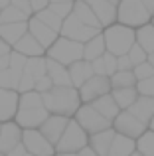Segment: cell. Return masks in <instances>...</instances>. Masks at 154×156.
Segmentation results:
<instances>
[{"mask_svg": "<svg viewBox=\"0 0 154 156\" xmlns=\"http://www.w3.org/2000/svg\"><path fill=\"white\" fill-rule=\"evenodd\" d=\"M42 101H44V107L51 115H63V117H69V119L83 105L81 103V97H79V91L73 85H67V87L54 85L50 91L42 93Z\"/></svg>", "mask_w": 154, "mask_h": 156, "instance_id": "obj_1", "label": "cell"}, {"mask_svg": "<svg viewBox=\"0 0 154 156\" xmlns=\"http://www.w3.org/2000/svg\"><path fill=\"white\" fill-rule=\"evenodd\" d=\"M103 38H105L107 51L119 57V55L128 53V50L136 44V30L124 26V24L115 22L111 26L103 28Z\"/></svg>", "mask_w": 154, "mask_h": 156, "instance_id": "obj_2", "label": "cell"}, {"mask_svg": "<svg viewBox=\"0 0 154 156\" xmlns=\"http://www.w3.org/2000/svg\"><path fill=\"white\" fill-rule=\"evenodd\" d=\"M152 12L142 4V0H121L117 4V22L128 28H140L150 24Z\"/></svg>", "mask_w": 154, "mask_h": 156, "instance_id": "obj_3", "label": "cell"}, {"mask_svg": "<svg viewBox=\"0 0 154 156\" xmlns=\"http://www.w3.org/2000/svg\"><path fill=\"white\" fill-rule=\"evenodd\" d=\"M46 57H50V59L69 67L71 63L83 59V44L59 36V38L46 50Z\"/></svg>", "mask_w": 154, "mask_h": 156, "instance_id": "obj_4", "label": "cell"}, {"mask_svg": "<svg viewBox=\"0 0 154 156\" xmlns=\"http://www.w3.org/2000/svg\"><path fill=\"white\" fill-rule=\"evenodd\" d=\"M89 144V134L83 130V126L75 121L73 117L69 119V125L63 130L61 138L55 144V152H79L81 148Z\"/></svg>", "mask_w": 154, "mask_h": 156, "instance_id": "obj_5", "label": "cell"}, {"mask_svg": "<svg viewBox=\"0 0 154 156\" xmlns=\"http://www.w3.org/2000/svg\"><path fill=\"white\" fill-rule=\"evenodd\" d=\"M73 119L83 126V130L87 134H95V133H101L105 129H111L113 122L109 119H105L99 111L95 109L91 103H83L77 109V113L73 115Z\"/></svg>", "mask_w": 154, "mask_h": 156, "instance_id": "obj_6", "label": "cell"}, {"mask_svg": "<svg viewBox=\"0 0 154 156\" xmlns=\"http://www.w3.org/2000/svg\"><path fill=\"white\" fill-rule=\"evenodd\" d=\"M113 129H115L117 134H124V136L136 140V138L148 129V125L142 122L140 119H136L131 111H121V113L113 119Z\"/></svg>", "mask_w": 154, "mask_h": 156, "instance_id": "obj_7", "label": "cell"}, {"mask_svg": "<svg viewBox=\"0 0 154 156\" xmlns=\"http://www.w3.org/2000/svg\"><path fill=\"white\" fill-rule=\"evenodd\" d=\"M22 144L34 156H55V146L42 134L40 129H26L22 134Z\"/></svg>", "mask_w": 154, "mask_h": 156, "instance_id": "obj_8", "label": "cell"}, {"mask_svg": "<svg viewBox=\"0 0 154 156\" xmlns=\"http://www.w3.org/2000/svg\"><path fill=\"white\" fill-rule=\"evenodd\" d=\"M111 79L107 75H93L91 79H87L83 85H81L77 91H79L81 103H93L95 99L111 93Z\"/></svg>", "mask_w": 154, "mask_h": 156, "instance_id": "obj_9", "label": "cell"}, {"mask_svg": "<svg viewBox=\"0 0 154 156\" xmlns=\"http://www.w3.org/2000/svg\"><path fill=\"white\" fill-rule=\"evenodd\" d=\"M99 32H103V30H95V28H91V26H85L83 22H79V20L71 14V16H67V18L63 20V26H61V30H59V36L75 40V42H79V44H85L87 40H91L93 36L99 34Z\"/></svg>", "mask_w": 154, "mask_h": 156, "instance_id": "obj_10", "label": "cell"}, {"mask_svg": "<svg viewBox=\"0 0 154 156\" xmlns=\"http://www.w3.org/2000/svg\"><path fill=\"white\" fill-rule=\"evenodd\" d=\"M50 111L46 109L44 105H38V107H18V113H16L14 121L22 126L24 130L26 129H40L42 122L47 119Z\"/></svg>", "mask_w": 154, "mask_h": 156, "instance_id": "obj_11", "label": "cell"}, {"mask_svg": "<svg viewBox=\"0 0 154 156\" xmlns=\"http://www.w3.org/2000/svg\"><path fill=\"white\" fill-rule=\"evenodd\" d=\"M22 134H24V129L16 121L2 122V129H0V152L8 154L12 148L22 144Z\"/></svg>", "mask_w": 154, "mask_h": 156, "instance_id": "obj_12", "label": "cell"}, {"mask_svg": "<svg viewBox=\"0 0 154 156\" xmlns=\"http://www.w3.org/2000/svg\"><path fill=\"white\" fill-rule=\"evenodd\" d=\"M67 125H69V117H63V115H47V119L42 122V126H40V130H42V134L47 138V140L51 142V144H58V140L61 138L63 130L67 129Z\"/></svg>", "mask_w": 154, "mask_h": 156, "instance_id": "obj_13", "label": "cell"}, {"mask_svg": "<svg viewBox=\"0 0 154 156\" xmlns=\"http://www.w3.org/2000/svg\"><path fill=\"white\" fill-rule=\"evenodd\" d=\"M20 105V93L16 89H2L0 87V122L14 121Z\"/></svg>", "mask_w": 154, "mask_h": 156, "instance_id": "obj_14", "label": "cell"}, {"mask_svg": "<svg viewBox=\"0 0 154 156\" xmlns=\"http://www.w3.org/2000/svg\"><path fill=\"white\" fill-rule=\"evenodd\" d=\"M28 32H30V34L34 36V38L38 40V42L42 44V46L46 48V50H47V48H50L51 44L55 42V40L59 38L58 32H54L50 26H46V24H44L42 20H38L34 14H32L30 18H28Z\"/></svg>", "mask_w": 154, "mask_h": 156, "instance_id": "obj_15", "label": "cell"}, {"mask_svg": "<svg viewBox=\"0 0 154 156\" xmlns=\"http://www.w3.org/2000/svg\"><path fill=\"white\" fill-rule=\"evenodd\" d=\"M83 2H87L93 8V12L97 14V18H99L103 28L117 22V6L111 4L109 0H83Z\"/></svg>", "mask_w": 154, "mask_h": 156, "instance_id": "obj_16", "label": "cell"}, {"mask_svg": "<svg viewBox=\"0 0 154 156\" xmlns=\"http://www.w3.org/2000/svg\"><path fill=\"white\" fill-rule=\"evenodd\" d=\"M12 50L22 53L24 57H40V55H46V48L42 46V44L38 42V40L34 38V36L28 32V34H24L22 38L18 40V42L12 46Z\"/></svg>", "mask_w": 154, "mask_h": 156, "instance_id": "obj_17", "label": "cell"}, {"mask_svg": "<svg viewBox=\"0 0 154 156\" xmlns=\"http://www.w3.org/2000/svg\"><path fill=\"white\" fill-rule=\"evenodd\" d=\"M67 69H69L71 85H73L75 89H79L81 85L85 83V81H87V79H91V77L95 75L91 61H87V59H79V61H75V63H71Z\"/></svg>", "mask_w": 154, "mask_h": 156, "instance_id": "obj_18", "label": "cell"}, {"mask_svg": "<svg viewBox=\"0 0 154 156\" xmlns=\"http://www.w3.org/2000/svg\"><path fill=\"white\" fill-rule=\"evenodd\" d=\"M71 14H73L79 22H83L85 26H91V28H95V30H103L97 14L93 12V8L89 6L87 2H83V0H75L73 2V12H71Z\"/></svg>", "mask_w": 154, "mask_h": 156, "instance_id": "obj_19", "label": "cell"}, {"mask_svg": "<svg viewBox=\"0 0 154 156\" xmlns=\"http://www.w3.org/2000/svg\"><path fill=\"white\" fill-rule=\"evenodd\" d=\"M115 129H105L101 133H95V134H89V146L95 150L99 156H107L109 148H111V142L115 138Z\"/></svg>", "mask_w": 154, "mask_h": 156, "instance_id": "obj_20", "label": "cell"}, {"mask_svg": "<svg viewBox=\"0 0 154 156\" xmlns=\"http://www.w3.org/2000/svg\"><path fill=\"white\" fill-rule=\"evenodd\" d=\"M46 59H47V75H50L51 83L58 85V87H67V85H71V77H69L67 65H61V63H58V61L50 59V57H46Z\"/></svg>", "mask_w": 154, "mask_h": 156, "instance_id": "obj_21", "label": "cell"}, {"mask_svg": "<svg viewBox=\"0 0 154 156\" xmlns=\"http://www.w3.org/2000/svg\"><path fill=\"white\" fill-rule=\"evenodd\" d=\"M127 111H131L136 119H140L142 122H146V125H148V121H150L152 115H154V97H142V95H138V99H136L135 103L131 105V109H127Z\"/></svg>", "mask_w": 154, "mask_h": 156, "instance_id": "obj_22", "label": "cell"}, {"mask_svg": "<svg viewBox=\"0 0 154 156\" xmlns=\"http://www.w3.org/2000/svg\"><path fill=\"white\" fill-rule=\"evenodd\" d=\"M135 150H136L135 138H128V136H124V134H115L107 156H131Z\"/></svg>", "mask_w": 154, "mask_h": 156, "instance_id": "obj_23", "label": "cell"}, {"mask_svg": "<svg viewBox=\"0 0 154 156\" xmlns=\"http://www.w3.org/2000/svg\"><path fill=\"white\" fill-rule=\"evenodd\" d=\"M24 34H28V20L26 22H12V24H0V38L14 46Z\"/></svg>", "mask_w": 154, "mask_h": 156, "instance_id": "obj_24", "label": "cell"}, {"mask_svg": "<svg viewBox=\"0 0 154 156\" xmlns=\"http://www.w3.org/2000/svg\"><path fill=\"white\" fill-rule=\"evenodd\" d=\"M107 51V46H105V38H103V32L95 34L91 40L83 44V59L87 61H93L97 57H101L103 53Z\"/></svg>", "mask_w": 154, "mask_h": 156, "instance_id": "obj_25", "label": "cell"}, {"mask_svg": "<svg viewBox=\"0 0 154 156\" xmlns=\"http://www.w3.org/2000/svg\"><path fill=\"white\" fill-rule=\"evenodd\" d=\"M91 105L95 107V109L99 111V113L103 115L105 119H109L111 122H113V119H115L117 115L121 113V107L117 105L115 97H113L111 93H107V95H103V97H99V99H95Z\"/></svg>", "mask_w": 154, "mask_h": 156, "instance_id": "obj_26", "label": "cell"}, {"mask_svg": "<svg viewBox=\"0 0 154 156\" xmlns=\"http://www.w3.org/2000/svg\"><path fill=\"white\" fill-rule=\"evenodd\" d=\"M111 95L115 97L117 105L121 107V111L131 109V105L138 99V93L135 87H121V89H111Z\"/></svg>", "mask_w": 154, "mask_h": 156, "instance_id": "obj_27", "label": "cell"}, {"mask_svg": "<svg viewBox=\"0 0 154 156\" xmlns=\"http://www.w3.org/2000/svg\"><path fill=\"white\" fill-rule=\"evenodd\" d=\"M136 44L146 53H154V24H144L136 28Z\"/></svg>", "mask_w": 154, "mask_h": 156, "instance_id": "obj_28", "label": "cell"}, {"mask_svg": "<svg viewBox=\"0 0 154 156\" xmlns=\"http://www.w3.org/2000/svg\"><path fill=\"white\" fill-rule=\"evenodd\" d=\"M24 71H28L34 79H40L47 73V59L44 55L40 57H28L26 65H24Z\"/></svg>", "mask_w": 154, "mask_h": 156, "instance_id": "obj_29", "label": "cell"}, {"mask_svg": "<svg viewBox=\"0 0 154 156\" xmlns=\"http://www.w3.org/2000/svg\"><path fill=\"white\" fill-rule=\"evenodd\" d=\"M111 87L113 89H121V87H135L136 85V77H135V73H132V69L131 71H115L111 77Z\"/></svg>", "mask_w": 154, "mask_h": 156, "instance_id": "obj_30", "label": "cell"}, {"mask_svg": "<svg viewBox=\"0 0 154 156\" xmlns=\"http://www.w3.org/2000/svg\"><path fill=\"white\" fill-rule=\"evenodd\" d=\"M136 152L142 156H154V130L146 129L136 138Z\"/></svg>", "mask_w": 154, "mask_h": 156, "instance_id": "obj_31", "label": "cell"}, {"mask_svg": "<svg viewBox=\"0 0 154 156\" xmlns=\"http://www.w3.org/2000/svg\"><path fill=\"white\" fill-rule=\"evenodd\" d=\"M38 20H42L46 26H50L54 32H58L59 34V30H61V26H63V18H59L55 12H51L50 8H44L42 12H38V14H34Z\"/></svg>", "mask_w": 154, "mask_h": 156, "instance_id": "obj_32", "label": "cell"}, {"mask_svg": "<svg viewBox=\"0 0 154 156\" xmlns=\"http://www.w3.org/2000/svg\"><path fill=\"white\" fill-rule=\"evenodd\" d=\"M30 18L28 14H24L22 10H18V8H14L10 4V6L2 8V12H0V24H12V22H26V20Z\"/></svg>", "mask_w": 154, "mask_h": 156, "instance_id": "obj_33", "label": "cell"}, {"mask_svg": "<svg viewBox=\"0 0 154 156\" xmlns=\"http://www.w3.org/2000/svg\"><path fill=\"white\" fill-rule=\"evenodd\" d=\"M20 77H22V75L14 73L10 67L2 69V71H0V87H2V89H16V91H18V81H20Z\"/></svg>", "mask_w": 154, "mask_h": 156, "instance_id": "obj_34", "label": "cell"}, {"mask_svg": "<svg viewBox=\"0 0 154 156\" xmlns=\"http://www.w3.org/2000/svg\"><path fill=\"white\" fill-rule=\"evenodd\" d=\"M47 8H50L51 12H55L59 18L65 20L67 16H71V12H73V2H50Z\"/></svg>", "mask_w": 154, "mask_h": 156, "instance_id": "obj_35", "label": "cell"}, {"mask_svg": "<svg viewBox=\"0 0 154 156\" xmlns=\"http://www.w3.org/2000/svg\"><path fill=\"white\" fill-rule=\"evenodd\" d=\"M135 89H136V93H138V95H142V97H154V77L136 81Z\"/></svg>", "mask_w": 154, "mask_h": 156, "instance_id": "obj_36", "label": "cell"}, {"mask_svg": "<svg viewBox=\"0 0 154 156\" xmlns=\"http://www.w3.org/2000/svg\"><path fill=\"white\" fill-rule=\"evenodd\" d=\"M26 59H28V57H24L22 53H18V51L12 50L10 51V65H8V67H10L14 73L22 75V73H24V65H26Z\"/></svg>", "mask_w": 154, "mask_h": 156, "instance_id": "obj_37", "label": "cell"}, {"mask_svg": "<svg viewBox=\"0 0 154 156\" xmlns=\"http://www.w3.org/2000/svg\"><path fill=\"white\" fill-rule=\"evenodd\" d=\"M132 73H135L136 81L148 79V77H154V67L148 63V61H142V63H138V65H135V67H132Z\"/></svg>", "mask_w": 154, "mask_h": 156, "instance_id": "obj_38", "label": "cell"}, {"mask_svg": "<svg viewBox=\"0 0 154 156\" xmlns=\"http://www.w3.org/2000/svg\"><path fill=\"white\" fill-rule=\"evenodd\" d=\"M34 87H36V79H34V77H32L28 71H24L22 77H20V81H18V93L34 91Z\"/></svg>", "mask_w": 154, "mask_h": 156, "instance_id": "obj_39", "label": "cell"}, {"mask_svg": "<svg viewBox=\"0 0 154 156\" xmlns=\"http://www.w3.org/2000/svg\"><path fill=\"white\" fill-rule=\"evenodd\" d=\"M128 57H131V61H132V65H138V63H142V61H146V57H148V53L142 50V48L138 46V44H135V46L128 50Z\"/></svg>", "mask_w": 154, "mask_h": 156, "instance_id": "obj_40", "label": "cell"}, {"mask_svg": "<svg viewBox=\"0 0 154 156\" xmlns=\"http://www.w3.org/2000/svg\"><path fill=\"white\" fill-rule=\"evenodd\" d=\"M103 63H105V75L111 77L113 73L117 71V55L105 51V53H103Z\"/></svg>", "mask_w": 154, "mask_h": 156, "instance_id": "obj_41", "label": "cell"}, {"mask_svg": "<svg viewBox=\"0 0 154 156\" xmlns=\"http://www.w3.org/2000/svg\"><path fill=\"white\" fill-rule=\"evenodd\" d=\"M54 87V83H51V79H50V75H44V77H40V79H36V91L38 93H46V91H50V89Z\"/></svg>", "mask_w": 154, "mask_h": 156, "instance_id": "obj_42", "label": "cell"}, {"mask_svg": "<svg viewBox=\"0 0 154 156\" xmlns=\"http://www.w3.org/2000/svg\"><path fill=\"white\" fill-rule=\"evenodd\" d=\"M135 67L131 61V57H128V53H124V55H119L117 57V71H131V69Z\"/></svg>", "mask_w": 154, "mask_h": 156, "instance_id": "obj_43", "label": "cell"}, {"mask_svg": "<svg viewBox=\"0 0 154 156\" xmlns=\"http://www.w3.org/2000/svg\"><path fill=\"white\" fill-rule=\"evenodd\" d=\"M12 6L22 10L24 14H28V16L34 14V12H32V6H30V0H12Z\"/></svg>", "mask_w": 154, "mask_h": 156, "instance_id": "obj_44", "label": "cell"}, {"mask_svg": "<svg viewBox=\"0 0 154 156\" xmlns=\"http://www.w3.org/2000/svg\"><path fill=\"white\" fill-rule=\"evenodd\" d=\"M30 6H32V12L38 14V12H42L44 8L50 6V0H30Z\"/></svg>", "mask_w": 154, "mask_h": 156, "instance_id": "obj_45", "label": "cell"}, {"mask_svg": "<svg viewBox=\"0 0 154 156\" xmlns=\"http://www.w3.org/2000/svg\"><path fill=\"white\" fill-rule=\"evenodd\" d=\"M26 152H28V150H26V146H24V144H18L16 148H12V150H10V152H8L6 156H24Z\"/></svg>", "mask_w": 154, "mask_h": 156, "instance_id": "obj_46", "label": "cell"}, {"mask_svg": "<svg viewBox=\"0 0 154 156\" xmlns=\"http://www.w3.org/2000/svg\"><path fill=\"white\" fill-rule=\"evenodd\" d=\"M12 51V46L8 42H4L2 38H0V57H4V55H8V53Z\"/></svg>", "mask_w": 154, "mask_h": 156, "instance_id": "obj_47", "label": "cell"}, {"mask_svg": "<svg viewBox=\"0 0 154 156\" xmlns=\"http://www.w3.org/2000/svg\"><path fill=\"white\" fill-rule=\"evenodd\" d=\"M77 156H99V154H97V152H95V150H93V148H91V146H89V144H87V146H85V148H81V150H79V152H77Z\"/></svg>", "mask_w": 154, "mask_h": 156, "instance_id": "obj_48", "label": "cell"}, {"mask_svg": "<svg viewBox=\"0 0 154 156\" xmlns=\"http://www.w3.org/2000/svg\"><path fill=\"white\" fill-rule=\"evenodd\" d=\"M8 65H10V53H8V55H4V57H0V71H2V69H6Z\"/></svg>", "mask_w": 154, "mask_h": 156, "instance_id": "obj_49", "label": "cell"}, {"mask_svg": "<svg viewBox=\"0 0 154 156\" xmlns=\"http://www.w3.org/2000/svg\"><path fill=\"white\" fill-rule=\"evenodd\" d=\"M142 4L148 8V10L152 12V16H154V0H142Z\"/></svg>", "mask_w": 154, "mask_h": 156, "instance_id": "obj_50", "label": "cell"}, {"mask_svg": "<svg viewBox=\"0 0 154 156\" xmlns=\"http://www.w3.org/2000/svg\"><path fill=\"white\" fill-rule=\"evenodd\" d=\"M10 4H12V0H0V8H6Z\"/></svg>", "mask_w": 154, "mask_h": 156, "instance_id": "obj_51", "label": "cell"}, {"mask_svg": "<svg viewBox=\"0 0 154 156\" xmlns=\"http://www.w3.org/2000/svg\"><path fill=\"white\" fill-rule=\"evenodd\" d=\"M55 156H77V152H55Z\"/></svg>", "mask_w": 154, "mask_h": 156, "instance_id": "obj_52", "label": "cell"}, {"mask_svg": "<svg viewBox=\"0 0 154 156\" xmlns=\"http://www.w3.org/2000/svg\"><path fill=\"white\" fill-rule=\"evenodd\" d=\"M146 61H148V63H150V65H152V67H154V53H148V57H146Z\"/></svg>", "mask_w": 154, "mask_h": 156, "instance_id": "obj_53", "label": "cell"}, {"mask_svg": "<svg viewBox=\"0 0 154 156\" xmlns=\"http://www.w3.org/2000/svg\"><path fill=\"white\" fill-rule=\"evenodd\" d=\"M148 129L154 130V115H152V119H150V121H148Z\"/></svg>", "mask_w": 154, "mask_h": 156, "instance_id": "obj_54", "label": "cell"}, {"mask_svg": "<svg viewBox=\"0 0 154 156\" xmlns=\"http://www.w3.org/2000/svg\"><path fill=\"white\" fill-rule=\"evenodd\" d=\"M50 2H75V0H50Z\"/></svg>", "mask_w": 154, "mask_h": 156, "instance_id": "obj_55", "label": "cell"}, {"mask_svg": "<svg viewBox=\"0 0 154 156\" xmlns=\"http://www.w3.org/2000/svg\"><path fill=\"white\" fill-rule=\"evenodd\" d=\"M109 2H111V4H115V6H117V4H119L121 0H109Z\"/></svg>", "mask_w": 154, "mask_h": 156, "instance_id": "obj_56", "label": "cell"}, {"mask_svg": "<svg viewBox=\"0 0 154 156\" xmlns=\"http://www.w3.org/2000/svg\"><path fill=\"white\" fill-rule=\"evenodd\" d=\"M131 156H142V154H140V152H136V150H135V152H132Z\"/></svg>", "mask_w": 154, "mask_h": 156, "instance_id": "obj_57", "label": "cell"}, {"mask_svg": "<svg viewBox=\"0 0 154 156\" xmlns=\"http://www.w3.org/2000/svg\"><path fill=\"white\" fill-rule=\"evenodd\" d=\"M24 156H34V154H30V152H26V154H24Z\"/></svg>", "mask_w": 154, "mask_h": 156, "instance_id": "obj_58", "label": "cell"}, {"mask_svg": "<svg viewBox=\"0 0 154 156\" xmlns=\"http://www.w3.org/2000/svg\"><path fill=\"white\" fill-rule=\"evenodd\" d=\"M150 22H152V24H154V16H152V20H150Z\"/></svg>", "mask_w": 154, "mask_h": 156, "instance_id": "obj_59", "label": "cell"}, {"mask_svg": "<svg viewBox=\"0 0 154 156\" xmlns=\"http://www.w3.org/2000/svg\"><path fill=\"white\" fill-rule=\"evenodd\" d=\"M0 156H6V154H2V152H0Z\"/></svg>", "mask_w": 154, "mask_h": 156, "instance_id": "obj_60", "label": "cell"}, {"mask_svg": "<svg viewBox=\"0 0 154 156\" xmlns=\"http://www.w3.org/2000/svg\"><path fill=\"white\" fill-rule=\"evenodd\" d=\"M0 129H2V122H0Z\"/></svg>", "mask_w": 154, "mask_h": 156, "instance_id": "obj_61", "label": "cell"}, {"mask_svg": "<svg viewBox=\"0 0 154 156\" xmlns=\"http://www.w3.org/2000/svg\"><path fill=\"white\" fill-rule=\"evenodd\" d=\"M0 12H2V8H0Z\"/></svg>", "mask_w": 154, "mask_h": 156, "instance_id": "obj_62", "label": "cell"}]
</instances>
